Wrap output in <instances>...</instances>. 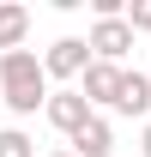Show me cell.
<instances>
[{
    "mask_svg": "<svg viewBox=\"0 0 151 157\" xmlns=\"http://www.w3.org/2000/svg\"><path fill=\"white\" fill-rule=\"evenodd\" d=\"M48 67H42V55H30V48H12V55H0V103L12 109V115H37V109H48Z\"/></svg>",
    "mask_w": 151,
    "mask_h": 157,
    "instance_id": "cell-1",
    "label": "cell"
},
{
    "mask_svg": "<svg viewBox=\"0 0 151 157\" xmlns=\"http://www.w3.org/2000/svg\"><path fill=\"white\" fill-rule=\"evenodd\" d=\"M42 115H48V127H55V133H67V145H73V139L97 121V109H91V97H85V91H55Z\"/></svg>",
    "mask_w": 151,
    "mask_h": 157,
    "instance_id": "cell-2",
    "label": "cell"
},
{
    "mask_svg": "<svg viewBox=\"0 0 151 157\" xmlns=\"http://www.w3.org/2000/svg\"><path fill=\"white\" fill-rule=\"evenodd\" d=\"M91 36H55L48 48H42V67H48V78H85L91 73Z\"/></svg>",
    "mask_w": 151,
    "mask_h": 157,
    "instance_id": "cell-3",
    "label": "cell"
},
{
    "mask_svg": "<svg viewBox=\"0 0 151 157\" xmlns=\"http://www.w3.org/2000/svg\"><path fill=\"white\" fill-rule=\"evenodd\" d=\"M121 85H127V67H109V60H91V73L79 78V91L91 97V109H97V115L121 103Z\"/></svg>",
    "mask_w": 151,
    "mask_h": 157,
    "instance_id": "cell-4",
    "label": "cell"
},
{
    "mask_svg": "<svg viewBox=\"0 0 151 157\" xmlns=\"http://www.w3.org/2000/svg\"><path fill=\"white\" fill-rule=\"evenodd\" d=\"M91 55L109 60V67H121V60L133 55V24L127 18H97L91 24Z\"/></svg>",
    "mask_w": 151,
    "mask_h": 157,
    "instance_id": "cell-5",
    "label": "cell"
},
{
    "mask_svg": "<svg viewBox=\"0 0 151 157\" xmlns=\"http://www.w3.org/2000/svg\"><path fill=\"white\" fill-rule=\"evenodd\" d=\"M24 36H30V6H18V0H0V55L24 48Z\"/></svg>",
    "mask_w": 151,
    "mask_h": 157,
    "instance_id": "cell-6",
    "label": "cell"
},
{
    "mask_svg": "<svg viewBox=\"0 0 151 157\" xmlns=\"http://www.w3.org/2000/svg\"><path fill=\"white\" fill-rule=\"evenodd\" d=\"M115 115L151 121V78H145V73H133V67H127V85H121V103H115Z\"/></svg>",
    "mask_w": 151,
    "mask_h": 157,
    "instance_id": "cell-7",
    "label": "cell"
},
{
    "mask_svg": "<svg viewBox=\"0 0 151 157\" xmlns=\"http://www.w3.org/2000/svg\"><path fill=\"white\" fill-rule=\"evenodd\" d=\"M73 151H79V157H115V121H109V115H97L91 127L73 139Z\"/></svg>",
    "mask_w": 151,
    "mask_h": 157,
    "instance_id": "cell-8",
    "label": "cell"
},
{
    "mask_svg": "<svg viewBox=\"0 0 151 157\" xmlns=\"http://www.w3.org/2000/svg\"><path fill=\"white\" fill-rule=\"evenodd\" d=\"M0 157H37V139L24 127H0Z\"/></svg>",
    "mask_w": 151,
    "mask_h": 157,
    "instance_id": "cell-9",
    "label": "cell"
},
{
    "mask_svg": "<svg viewBox=\"0 0 151 157\" xmlns=\"http://www.w3.org/2000/svg\"><path fill=\"white\" fill-rule=\"evenodd\" d=\"M127 24H133V36H139V30L151 36V0H133V6H127Z\"/></svg>",
    "mask_w": 151,
    "mask_h": 157,
    "instance_id": "cell-10",
    "label": "cell"
},
{
    "mask_svg": "<svg viewBox=\"0 0 151 157\" xmlns=\"http://www.w3.org/2000/svg\"><path fill=\"white\" fill-rule=\"evenodd\" d=\"M139 157H151V121L139 127Z\"/></svg>",
    "mask_w": 151,
    "mask_h": 157,
    "instance_id": "cell-11",
    "label": "cell"
},
{
    "mask_svg": "<svg viewBox=\"0 0 151 157\" xmlns=\"http://www.w3.org/2000/svg\"><path fill=\"white\" fill-rule=\"evenodd\" d=\"M48 157H79V151H73V145H60V151H48Z\"/></svg>",
    "mask_w": 151,
    "mask_h": 157,
    "instance_id": "cell-12",
    "label": "cell"
}]
</instances>
